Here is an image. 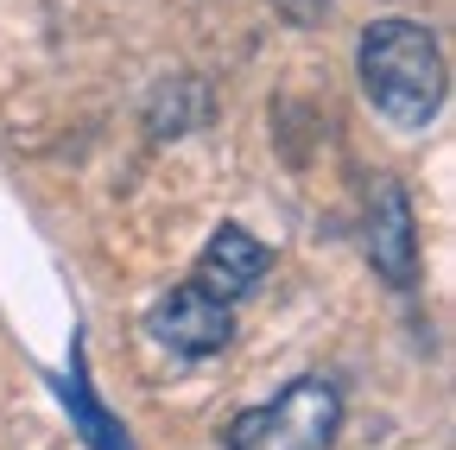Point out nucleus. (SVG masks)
Here are the masks:
<instances>
[{"label":"nucleus","mask_w":456,"mask_h":450,"mask_svg":"<svg viewBox=\"0 0 456 450\" xmlns=\"http://www.w3.org/2000/svg\"><path fill=\"white\" fill-rule=\"evenodd\" d=\"M362 89L393 127H406V134L431 127L444 108V89H450L437 32L419 20H374L362 32Z\"/></svg>","instance_id":"1"},{"label":"nucleus","mask_w":456,"mask_h":450,"mask_svg":"<svg viewBox=\"0 0 456 450\" xmlns=\"http://www.w3.org/2000/svg\"><path fill=\"white\" fill-rule=\"evenodd\" d=\"M342 425V393L323 374H298L266 406L228 419V450H330Z\"/></svg>","instance_id":"2"},{"label":"nucleus","mask_w":456,"mask_h":450,"mask_svg":"<svg viewBox=\"0 0 456 450\" xmlns=\"http://www.w3.org/2000/svg\"><path fill=\"white\" fill-rule=\"evenodd\" d=\"M146 323H152V336H159L165 349H178V356H191V362L228 349V336H235V311H228L216 292H203L197 279H184L178 292H165Z\"/></svg>","instance_id":"3"},{"label":"nucleus","mask_w":456,"mask_h":450,"mask_svg":"<svg viewBox=\"0 0 456 450\" xmlns=\"http://www.w3.org/2000/svg\"><path fill=\"white\" fill-rule=\"evenodd\" d=\"M368 260H374V273L387 279L393 292H406L412 279H419V229H412V203H406V191H399L393 178H380L374 197H368Z\"/></svg>","instance_id":"4"},{"label":"nucleus","mask_w":456,"mask_h":450,"mask_svg":"<svg viewBox=\"0 0 456 450\" xmlns=\"http://www.w3.org/2000/svg\"><path fill=\"white\" fill-rule=\"evenodd\" d=\"M266 266H273V254H266L248 229L222 222V229L209 235V248L197 254V286H203V292H216L222 305H235V299H248L260 279H266Z\"/></svg>","instance_id":"5"},{"label":"nucleus","mask_w":456,"mask_h":450,"mask_svg":"<svg viewBox=\"0 0 456 450\" xmlns=\"http://www.w3.org/2000/svg\"><path fill=\"white\" fill-rule=\"evenodd\" d=\"M57 393H64V406H70V419H77V431H83V444L89 450H134L127 444V425L114 419L95 393H89V374H83V343H77V356H70V374L57 380Z\"/></svg>","instance_id":"6"}]
</instances>
